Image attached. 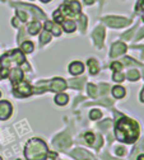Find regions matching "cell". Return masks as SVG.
<instances>
[{"instance_id":"11","label":"cell","mask_w":144,"mask_h":160,"mask_svg":"<svg viewBox=\"0 0 144 160\" xmlns=\"http://www.w3.org/2000/svg\"><path fill=\"white\" fill-rule=\"evenodd\" d=\"M83 71H84V65L82 62H79V61H74L69 65V72L72 75H79Z\"/></svg>"},{"instance_id":"34","label":"cell","mask_w":144,"mask_h":160,"mask_svg":"<svg viewBox=\"0 0 144 160\" xmlns=\"http://www.w3.org/2000/svg\"><path fill=\"white\" fill-rule=\"evenodd\" d=\"M41 2H44V3H49L50 0H41Z\"/></svg>"},{"instance_id":"5","label":"cell","mask_w":144,"mask_h":160,"mask_svg":"<svg viewBox=\"0 0 144 160\" xmlns=\"http://www.w3.org/2000/svg\"><path fill=\"white\" fill-rule=\"evenodd\" d=\"M104 21L106 24H109L110 27H114V28H121V27H125L130 23L129 19L121 18V17H105Z\"/></svg>"},{"instance_id":"9","label":"cell","mask_w":144,"mask_h":160,"mask_svg":"<svg viewBox=\"0 0 144 160\" xmlns=\"http://www.w3.org/2000/svg\"><path fill=\"white\" fill-rule=\"evenodd\" d=\"M92 38H93L94 43H96L98 47H101L102 45H104L105 29L102 28V27H97V28H96V31H94V32H93V34H92Z\"/></svg>"},{"instance_id":"19","label":"cell","mask_w":144,"mask_h":160,"mask_svg":"<svg viewBox=\"0 0 144 160\" xmlns=\"http://www.w3.org/2000/svg\"><path fill=\"white\" fill-rule=\"evenodd\" d=\"M33 47H35L33 43L29 42V41L23 42L22 46H20V48H22V52H23V53H31V52L33 51Z\"/></svg>"},{"instance_id":"16","label":"cell","mask_w":144,"mask_h":160,"mask_svg":"<svg viewBox=\"0 0 144 160\" xmlns=\"http://www.w3.org/2000/svg\"><path fill=\"white\" fill-rule=\"evenodd\" d=\"M61 24H63L64 31H65V32H68V33L74 32V31H75V27H77V24H75V22H74V21H64Z\"/></svg>"},{"instance_id":"12","label":"cell","mask_w":144,"mask_h":160,"mask_svg":"<svg viewBox=\"0 0 144 160\" xmlns=\"http://www.w3.org/2000/svg\"><path fill=\"white\" fill-rule=\"evenodd\" d=\"M9 78L13 84L19 83V82H22V79H23V71L19 69H14V70L9 71Z\"/></svg>"},{"instance_id":"1","label":"cell","mask_w":144,"mask_h":160,"mask_svg":"<svg viewBox=\"0 0 144 160\" xmlns=\"http://www.w3.org/2000/svg\"><path fill=\"white\" fill-rule=\"evenodd\" d=\"M115 136L121 142L133 144L139 136V126L133 119L124 117L116 123Z\"/></svg>"},{"instance_id":"13","label":"cell","mask_w":144,"mask_h":160,"mask_svg":"<svg viewBox=\"0 0 144 160\" xmlns=\"http://www.w3.org/2000/svg\"><path fill=\"white\" fill-rule=\"evenodd\" d=\"M45 29H46L47 32L52 33L54 36H60V33H61V29H60V27H59V26H56L55 23L50 22V21H47V22L45 23Z\"/></svg>"},{"instance_id":"24","label":"cell","mask_w":144,"mask_h":160,"mask_svg":"<svg viewBox=\"0 0 144 160\" xmlns=\"http://www.w3.org/2000/svg\"><path fill=\"white\" fill-rule=\"evenodd\" d=\"M88 94H89L92 98H97V95H98V89H97V87L93 85V84H88Z\"/></svg>"},{"instance_id":"2","label":"cell","mask_w":144,"mask_h":160,"mask_svg":"<svg viewBox=\"0 0 144 160\" xmlns=\"http://www.w3.org/2000/svg\"><path fill=\"white\" fill-rule=\"evenodd\" d=\"M24 156L27 160H46L49 156L46 144L40 138H31L26 144Z\"/></svg>"},{"instance_id":"17","label":"cell","mask_w":144,"mask_h":160,"mask_svg":"<svg viewBox=\"0 0 144 160\" xmlns=\"http://www.w3.org/2000/svg\"><path fill=\"white\" fill-rule=\"evenodd\" d=\"M72 156L75 158V159H78V160H83V159L88 158V154H87V151L82 150V149H77V150H74L72 152Z\"/></svg>"},{"instance_id":"6","label":"cell","mask_w":144,"mask_h":160,"mask_svg":"<svg viewBox=\"0 0 144 160\" xmlns=\"http://www.w3.org/2000/svg\"><path fill=\"white\" fill-rule=\"evenodd\" d=\"M13 112V107L8 101H2L0 102V119L2 121H5L12 116Z\"/></svg>"},{"instance_id":"33","label":"cell","mask_w":144,"mask_h":160,"mask_svg":"<svg viewBox=\"0 0 144 160\" xmlns=\"http://www.w3.org/2000/svg\"><path fill=\"white\" fill-rule=\"evenodd\" d=\"M136 160H144V154H140L139 156H138V159Z\"/></svg>"},{"instance_id":"22","label":"cell","mask_w":144,"mask_h":160,"mask_svg":"<svg viewBox=\"0 0 144 160\" xmlns=\"http://www.w3.org/2000/svg\"><path fill=\"white\" fill-rule=\"evenodd\" d=\"M126 78L130 80V82H136V80L140 78V74H139V71L138 70H130L129 72H128V75H126Z\"/></svg>"},{"instance_id":"23","label":"cell","mask_w":144,"mask_h":160,"mask_svg":"<svg viewBox=\"0 0 144 160\" xmlns=\"http://www.w3.org/2000/svg\"><path fill=\"white\" fill-rule=\"evenodd\" d=\"M83 84H84L83 79H77V80H73V82L70 83V87L72 88H77V89H82L83 88Z\"/></svg>"},{"instance_id":"32","label":"cell","mask_w":144,"mask_h":160,"mask_svg":"<svg viewBox=\"0 0 144 160\" xmlns=\"http://www.w3.org/2000/svg\"><path fill=\"white\" fill-rule=\"evenodd\" d=\"M84 3L89 5V4H93V3H94V0H84Z\"/></svg>"},{"instance_id":"27","label":"cell","mask_w":144,"mask_h":160,"mask_svg":"<svg viewBox=\"0 0 144 160\" xmlns=\"http://www.w3.org/2000/svg\"><path fill=\"white\" fill-rule=\"evenodd\" d=\"M84 138L87 140V142H88L89 145H93V142H94V135H93L92 132H87V133L84 135Z\"/></svg>"},{"instance_id":"28","label":"cell","mask_w":144,"mask_h":160,"mask_svg":"<svg viewBox=\"0 0 144 160\" xmlns=\"http://www.w3.org/2000/svg\"><path fill=\"white\" fill-rule=\"evenodd\" d=\"M111 69L114 70V71H121V69H122V64L121 62H114L112 65H111Z\"/></svg>"},{"instance_id":"15","label":"cell","mask_w":144,"mask_h":160,"mask_svg":"<svg viewBox=\"0 0 144 160\" xmlns=\"http://www.w3.org/2000/svg\"><path fill=\"white\" fill-rule=\"evenodd\" d=\"M125 94H126V90L122 88V87H120V85H117V87H114L112 88V95L115 97V98H117V99H120V98H124L125 97Z\"/></svg>"},{"instance_id":"29","label":"cell","mask_w":144,"mask_h":160,"mask_svg":"<svg viewBox=\"0 0 144 160\" xmlns=\"http://www.w3.org/2000/svg\"><path fill=\"white\" fill-rule=\"evenodd\" d=\"M17 15L20 18V21L22 22H26L27 21V14L24 12H20V10H17Z\"/></svg>"},{"instance_id":"35","label":"cell","mask_w":144,"mask_h":160,"mask_svg":"<svg viewBox=\"0 0 144 160\" xmlns=\"http://www.w3.org/2000/svg\"><path fill=\"white\" fill-rule=\"evenodd\" d=\"M0 95H2V92H0Z\"/></svg>"},{"instance_id":"4","label":"cell","mask_w":144,"mask_h":160,"mask_svg":"<svg viewBox=\"0 0 144 160\" xmlns=\"http://www.w3.org/2000/svg\"><path fill=\"white\" fill-rule=\"evenodd\" d=\"M13 85V94L17 98H26L32 94V87L27 82H19Z\"/></svg>"},{"instance_id":"21","label":"cell","mask_w":144,"mask_h":160,"mask_svg":"<svg viewBox=\"0 0 144 160\" xmlns=\"http://www.w3.org/2000/svg\"><path fill=\"white\" fill-rule=\"evenodd\" d=\"M51 39V33L50 32H47L46 29L45 31H42V34H41V37H40V42H41V45H45V43H47Z\"/></svg>"},{"instance_id":"10","label":"cell","mask_w":144,"mask_h":160,"mask_svg":"<svg viewBox=\"0 0 144 160\" xmlns=\"http://www.w3.org/2000/svg\"><path fill=\"white\" fill-rule=\"evenodd\" d=\"M125 51H126V45H125L124 42H116V43H114L112 47H111V53H110V56H111V57H117V56H120V55H122V53H125Z\"/></svg>"},{"instance_id":"31","label":"cell","mask_w":144,"mask_h":160,"mask_svg":"<svg viewBox=\"0 0 144 160\" xmlns=\"http://www.w3.org/2000/svg\"><path fill=\"white\" fill-rule=\"evenodd\" d=\"M140 101L144 103V88H143V90H141V93H140Z\"/></svg>"},{"instance_id":"3","label":"cell","mask_w":144,"mask_h":160,"mask_svg":"<svg viewBox=\"0 0 144 160\" xmlns=\"http://www.w3.org/2000/svg\"><path fill=\"white\" fill-rule=\"evenodd\" d=\"M26 64V58L22 53V51L19 50H13L8 53H5L2 58H0V66L3 69H7L10 71V68L17 66V65H22Z\"/></svg>"},{"instance_id":"25","label":"cell","mask_w":144,"mask_h":160,"mask_svg":"<svg viewBox=\"0 0 144 160\" xmlns=\"http://www.w3.org/2000/svg\"><path fill=\"white\" fill-rule=\"evenodd\" d=\"M102 117V112L99 109H92L91 113H89V118L93 119V121H96V119H99Z\"/></svg>"},{"instance_id":"20","label":"cell","mask_w":144,"mask_h":160,"mask_svg":"<svg viewBox=\"0 0 144 160\" xmlns=\"http://www.w3.org/2000/svg\"><path fill=\"white\" fill-rule=\"evenodd\" d=\"M40 29H41V24H40V22H32V23L29 24V27H28V32H29V34H37Z\"/></svg>"},{"instance_id":"18","label":"cell","mask_w":144,"mask_h":160,"mask_svg":"<svg viewBox=\"0 0 144 160\" xmlns=\"http://www.w3.org/2000/svg\"><path fill=\"white\" fill-rule=\"evenodd\" d=\"M88 66H89V71H91L92 75H96V74L98 72V70H99L98 62L96 61L94 58H89V60H88Z\"/></svg>"},{"instance_id":"30","label":"cell","mask_w":144,"mask_h":160,"mask_svg":"<svg viewBox=\"0 0 144 160\" xmlns=\"http://www.w3.org/2000/svg\"><path fill=\"white\" fill-rule=\"evenodd\" d=\"M115 151H116V154H117L119 156H122V155L125 154V149H124V148H116Z\"/></svg>"},{"instance_id":"8","label":"cell","mask_w":144,"mask_h":160,"mask_svg":"<svg viewBox=\"0 0 144 160\" xmlns=\"http://www.w3.org/2000/svg\"><path fill=\"white\" fill-rule=\"evenodd\" d=\"M67 87H68V85H67V82H65L64 79L55 78L52 82L50 83L49 89H51L52 92H63V90H65Z\"/></svg>"},{"instance_id":"36","label":"cell","mask_w":144,"mask_h":160,"mask_svg":"<svg viewBox=\"0 0 144 160\" xmlns=\"http://www.w3.org/2000/svg\"><path fill=\"white\" fill-rule=\"evenodd\" d=\"M0 160H2V158H0Z\"/></svg>"},{"instance_id":"7","label":"cell","mask_w":144,"mask_h":160,"mask_svg":"<svg viewBox=\"0 0 144 160\" xmlns=\"http://www.w3.org/2000/svg\"><path fill=\"white\" fill-rule=\"evenodd\" d=\"M72 142V140L70 137L67 135V133H63V135H59L55 140H54V144L56 148L59 149H67Z\"/></svg>"},{"instance_id":"26","label":"cell","mask_w":144,"mask_h":160,"mask_svg":"<svg viewBox=\"0 0 144 160\" xmlns=\"http://www.w3.org/2000/svg\"><path fill=\"white\" fill-rule=\"evenodd\" d=\"M125 75L122 74L121 71H115L114 75H112V79H114V82H117V83H121L122 80H124Z\"/></svg>"},{"instance_id":"14","label":"cell","mask_w":144,"mask_h":160,"mask_svg":"<svg viewBox=\"0 0 144 160\" xmlns=\"http://www.w3.org/2000/svg\"><path fill=\"white\" fill-rule=\"evenodd\" d=\"M69 101V97L65 94V93H59L56 97H55V103L59 104V106H65Z\"/></svg>"}]
</instances>
